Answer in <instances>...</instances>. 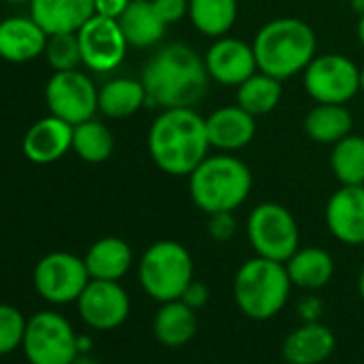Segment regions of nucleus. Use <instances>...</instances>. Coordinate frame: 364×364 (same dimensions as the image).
<instances>
[{"label":"nucleus","mask_w":364,"mask_h":364,"mask_svg":"<svg viewBox=\"0 0 364 364\" xmlns=\"http://www.w3.org/2000/svg\"><path fill=\"white\" fill-rule=\"evenodd\" d=\"M139 80L146 88L148 105L161 109L198 105L210 84L204 56L187 43H167L159 48L144 65Z\"/></svg>","instance_id":"f257e3e1"},{"label":"nucleus","mask_w":364,"mask_h":364,"mask_svg":"<svg viewBox=\"0 0 364 364\" xmlns=\"http://www.w3.org/2000/svg\"><path fill=\"white\" fill-rule=\"evenodd\" d=\"M210 148L206 118L193 107L161 109L148 131L150 159L169 176H189Z\"/></svg>","instance_id":"f03ea898"},{"label":"nucleus","mask_w":364,"mask_h":364,"mask_svg":"<svg viewBox=\"0 0 364 364\" xmlns=\"http://www.w3.org/2000/svg\"><path fill=\"white\" fill-rule=\"evenodd\" d=\"M253 173L245 161L232 152L208 154L189 173L193 204L206 213H236L251 196Z\"/></svg>","instance_id":"7ed1b4c3"},{"label":"nucleus","mask_w":364,"mask_h":364,"mask_svg":"<svg viewBox=\"0 0 364 364\" xmlns=\"http://www.w3.org/2000/svg\"><path fill=\"white\" fill-rule=\"evenodd\" d=\"M251 46L257 69L281 82L302 73L317 56L315 31L298 18H277L266 22Z\"/></svg>","instance_id":"20e7f679"},{"label":"nucleus","mask_w":364,"mask_h":364,"mask_svg":"<svg viewBox=\"0 0 364 364\" xmlns=\"http://www.w3.org/2000/svg\"><path fill=\"white\" fill-rule=\"evenodd\" d=\"M291 287L294 285L283 262L255 255L236 270L232 289L236 306L249 319L266 321L285 309Z\"/></svg>","instance_id":"39448f33"},{"label":"nucleus","mask_w":364,"mask_h":364,"mask_svg":"<svg viewBox=\"0 0 364 364\" xmlns=\"http://www.w3.org/2000/svg\"><path fill=\"white\" fill-rule=\"evenodd\" d=\"M139 285L156 302L180 300L193 281V257L185 245L159 240L150 245L139 259Z\"/></svg>","instance_id":"423d86ee"},{"label":"nucleus","mask_w":364,"mask_h":364,"mask_svg":"<svg viewBox=\"0 0 364 364\" xmlns=\"http://www.w3.org/2000/svg\"><path fill=\"white\" fill-rule=\"evenodd\" d=\"M247 238L255 255L283 264L300 249L298 223L294 215L277 202H264L251 210L247 219Z\"/></svg>","instance_id":"0eeeda50"},{"label":"nucleus","mask_w":364,"mask_h":364,"mask_svg":"<svg viewBox=\"0 0 364 364\" xmlns=\"http://www.w3.org/2000/svg\"><path fill=\"white\" fill-rule=\"evenodd\" d=\"M22 349L31 364H71L80 355L77 332L65 315L39 311L26 321Z\"/></svg>","instance_id":"6e6552de"},{"label":"nucleus","mask_w":364,"mask_h":364,"mask_svg":"<svg viewBox=\"0 0 364 364\" xmlns=\"http://www.w3.org/2000/svg\"><path fill=\"white\" fill-rule=\"evenodd\" d=\"M302 86L315 103L345 105L360 92V67L343 54H321L302 71Z\"/></svg>","instance_id":"1a4fd4ad"},{"label":"nucleus","mask_w":364,"mask_h":364,"mask_svg":"<svg viewBox=\"0 0 364 364\" xmlns=\"http://www.w3.org/2000/svg\"><path fill=\"white\" fill-rule=\"evenodd\" d=\"M33 281L37 294L43 300L52 304H69L77 302V298L90 283V274L84 257L67 251H54L37 262Z\"/></svg>","instance_id":"9d476101"},{"label":"nucleus","mask_w":364,"mask_h":364,"mask_svg":"<svg viewBox=\"0 0 364 364\" xmlns=\"http://www.w3.org/2000/svg\"><path fill=\"white\" fill-rule=\"evenodd\" d=\"M46 101L50 114L63 118L69 124H80L99 112V90L95 82L73 69V71H56L46 86Z\"/></svg>","instance_id":"9b49d317"},{"label":"nucleus","mask_w":364,"mask_h":364,"mask_svg":"<svg viewBox=\"0 0 364 364\" xmlns=\"http://www.w3.org/2000/svg\"><path fill=\"white\" fill-rule=\"evenodd\" d=\"M77 39L82 48V65L97 73L118 69L129 50L118 20L97 14L77 31Z\"/></svg>","instance_id":"f8f14e48"},{"label":"nucleus","mask_w":364,"mask_h":364,"mask_svg":"<svg viewBox=\"0 0 364 364\" xmlns=\"http://www.w3.org/2000/svg\"><path fill=\"white\" fill-rule=\"evenodd\" d=\"M77 313L86 326L95 330L120 328L131 313V298L120 281L90 279L77 298Z\"/></svg>","instance_id":"ddd939ff"},{"label":"nucleus","mask_w":364,"mask_h":364,"mask_svg":"<svg viewBox=\"0 0 364 364\" xmlns=\"http://www.w3.org/2000/svg\"><path fill=\"white\" fill-rule=\"evenodd\" d=\"M204 63L210 80H215L221 86L234 88H238L245 80L259 71L253 46L228 35L215 39V43L204 54Z\"/></svg>","instance_id":"4468645a"},{"label":"nucleus","mask_w":364,"mask_h":364,"mask_svg":"<svg viewBox=\"0 0 364 364\" xmlns=\"http://www.w3.org/2000/svg\"><path fill=\"white\" fill-rule=\"evenodd\" d=\"M330 234L349 247L364 245V185H341L326 204Z\"/></svg>","instance_id":"2eb2a0df"},{"label":"nucleus","mask_w":364,"mask_h":364,"mask_svg":"<svg viewBox=\"0 0 364 364\" xmlns=\"http://www.w3.org/2000/svg\"><path fill=\"white\" fill-rule=\"evenodd\" d=\"M24 156L37 165H50L60 161L73 150V124L50 114L37 120L22 139Z\"/></svg>","instance_id":"dca6fc26"},{"label":"nucleus","mask_w":364,"mask_h":364,"mask_svg":"<svg viewBox=\"0 0 364 364\" xmlns=\"http://www.w3.org/2000/svg\"><path fill=\"white\" fill-rule=\"evenodd\" d=\"M50 35L28 16L5 18L0 22V58L22 65L46 54Z\"/></svg>","instance_id":"f3484780"},{"label":"nucleus","mask_w":364,"mask_h":364,"mask_svg":"<svg viewBox=\"0 0 364 364\" xmlns=\"http://www.w3.org/2000/svg\"><path fill=\"white\" fill-rule=\"evenodd\" d=\"M206 131L213 148L221 152H236L253 141L257 122L255 116L245 112L240 105H225L206 118Z\"/></svg>","instance_id":"a211bd4d"},{"label":"nucleus","mask_w":364,"mask_h":364,"mask_svg":"<svg viewBox=\"0 0 364 364\" xmlns=\"http://www.w3.org/2000/svg\"><path fill=\"white\" fill-rule=\"evenodd\" d=\"M95 16V0H31V18L48 33H77Z\"/></svg>","instance_id":"6ab92c4d"},{"label":"nucleus","mask_w":364,"mask_h":364,"mask_svg":"<svg viewBox=\"0 0 364 364\" xmlns=\"http://www.w3.org/2000/svg\"><path fill=\"white\" fill-rule=\"evenodd\" d=\"M336 347L334 332L321 321H302L283 341V358L289 364H321Z\"/></svg>","instance_id":"aec40b11"},{"label":"nucleus","mask_w":364,"mask_h":364,"mask_svg":"<svg viewBox=\"0 0 364 364\" xmlns=\"http://www.w3.org/2000/svg\"><path fill=\"white\" fill-rule=\"evenodd\" d=\"M90 279L99 281H120L129 274L133 266V249L127 240L118 236H105L90 245L84 255Z\"/></svg>","instance_id":"412c9836"},{"label":"nucleus","mask_w":364,"mask_h":364,"mask_svg":"<svg viewBox=\"0 0 364 364\" xmlns=\"http://www.w3.org/2000/svg\"><path fill=\"white\" fill-rule=\"evenodd\" d=\"M152 332H154L156 341L165 347L187 345L198 332L196 309H191L182 300L161 302V306L152 319Z\"/></svg>","instance_id":"4be33fe9"},{"label":"nucleus","mask_w":364,"mask_h":364,"mask_svg":"<svg viewBox=\"0 0 364 364\" xmlns=\"http://www.w3.org/2000/svg\"><path fill=\"white\" fill-rule=\"evenodd\" d=\"M118 24L124 33L129 48H152L156 46L167 31V24L159 18L152 0H131L124 14L118 18Z\"/></svg>","instance_id":"5701e85b"},{"label":"nucleus","mask_w":364,"mask_h":364,"mask_svg":"<svg viewBox=\"0 0 364 364\" xmlns=\"http://www.w3.org/2000/svg\"><path fill=\"white\" fill-rule=\"evenodd\" d=\"M285 268L294 287L317 291L330 283L334 274V259L321 247H304L285 262Z\"/></svg>","instance_id":"b1692460"},{"label":"nucleus","mask_w":364,"mask_h":364,"mask_svg":"<svg viewBox=\"0 0 364 364\" xmlns=\"http://www.w3.org/2000/svg\"><path fill=\"white\" fill-rule=\"evenodd\" d=\"M304 133L317 144L334 146L338 139L351 133L353 118L345 105L338 103H317L311 107L302 120Z\"/></svg>","instance_id":"393cba45"},{"label":"nucleus","mask_w":364,"mask_h":364,"mask_svg":"<svg viewBox=\"0 0 364 364\" xmlns=\"http://www.w3.org/2000/svg\"><path fill=\"white\" fill-rule=\"evenodd\" d=\"M148 105L141 80L116 77L99 88V112L107 118H129Z\"/></svg>","instance_id":"a878e982"},{"label":"nucleus","mask_w":364,"mask_h":364,"mask_svg":"<svg viewBox=\"0 0 364 364\" xmlns=\"http://www.w3.org/2000/svg\"><path fill=\"white\" fill-rule=\"evenodd\" d=\"M189 18L198 33L225 37L238 18V0H189Z\"/></svg>","instance_id":"bb28decb"},{"label":"nucleus","mask_w":364,"mask_h":364,"mask_svg":"<svg viewBox=\"0 0 364 364\" xmlns=\"http://www.w3.org/2000/svg\"><path fill=\"white\" fill-rule=\"evenodd\" d=\"M283 86L281 80L257 71L236 88V105H240L251 116H266L281 103Z\"/></svg>","instance_id":"cd10ccee"},{"label":"nucleus","mask_w":364,"mask_h":364,"mask_svg":"<svg viewBox=\"0 0 364 364\" xmlns=\"http://www.w3.org/2000/svg\"><path fill=\"white\" fill-rule=\"evenodd\" d=\"M330 169L341 185H364V137L345 135L332 146Z\"/></svg>","instance_id":"c85d7f7f"},{"label":"nucleus","mask_w":364,"mask_h":364,"mask_svg":"<svg viewBox=\"0 0 364 364\" xmlns=\"http://www.w3.org/2000/svg\"><path fill=\"white\" fill-rule=\"evenodd\" d=\"M73 152L86 163H103L114 152V135L95 118L80 122L73 127Z\"/></svg>","instance_id":"c756f323"},{"label":"nucleus","mask_w":364,"mask_h":364,"mask_svg":"<svg viewBox=\"0 0 364 364\" xmlns=\"http://www.w3.org/2000/svg\"><path fill=\"white\" fill-rule=\"evenodd\" d=\"M46 58L54 71H73L82 65V48L77 33L50 35L46 46Z\"/></svg>","instance_id":"7c9ffc66"},{"label":"nucleus","mask_w":364,"mask_h":364,"mask_svg":"<svg viewBox=\"0 0 364 364\" xmlns=\"http://www.w3.org/2000/svg\"><path fill=\"white\" fill-rule=\"evenodd\" d=\"M26 317L20 309L0 302V355H7L22 347L26 332Z\"/></svg>","instance_id":"2f4dec72"},{"label":"nucleus","mask_w":364,"mask_h":364,"mask_svg":"<svg viewBox=\"0 0 364 364\" xmlns=\"http://www.w3.org/2000/svg\"><path fill=\"white\" fill-rule=\"evenodd\" d=\"M236 230H238V223H236L234 213H215V215H208V234L217 242L232 240L234 234H236Z\"/></svg>","instance_id":"473e14b6"},{"label":"nucleus","mask_w":364,"mask_h":364,"mask_svg":"<svg viewBox=\"0 0 364 364\" xmlns=\"http://www.w3.org/2000/svg\"><path fill=\"white\" fill-rule=\"evenodd\" d=\"M152 5L167 26L189 18V0H152Z\"/></svg>","instance_id":"72a5a7b5"},{"label":"nucleus","mask_w":364,"mask_h":364,"mask_svg":"<svg viewBox=\"0 0 364 364\" xmlns=\"http://www.w3.org/2000/svg\"><path fill=\"white\" fill-rule=\"evenodd\" d=\"M298 315L302 321H319L323 315V302L319 296H315L313 291H309L306 296H302L298 300Z\"/></svg>","instance_id":"f704fd0d"},{"label":"nucleus","mask_w":364,"mask_h":364,"mask_svg":"<svg viewBox=\"0 0 364 364\" xmlns=\"http://www.w3.org/2000/svg\"><path fill=\"white\" fill-rule=\"evenodd\" d=\"M208 298H210V291H208V287L202 283V281H191L189 285H187V289L182 291V296H180V300L182 302H187L191 309H202V306H206V302H208Z\"/></svg>","instance_id":"c9c22d12"},{"label":"nucleus","mask_w":364,"mask_h":364,"mask_svg":"<svg viewBox=\"0 0 364 364\" xmlns=\"http://www.w3.org/2000/svg\"><path fill=\"white\" fill-rule=\"evenodd\" d=\"M129 3L131 0H95V14L118 20L129 7Z\"/></svg>","instance_id":"e433bc0d"},{"label":"nucleus","mask_w":364,"mask_h":364,"mask_svg":"<svg viewBox=\"0 0 364 364\" xmlns=\"http://www.w3.org/2000/svg\"><path fill=\"white\" fill-rule=\"evenodd\" d=\"M92 349V338L86 334H77V351L80 353H90Z\"/></svg>","instance_id":"4c0bfd02"},{"label":"nucleus","mask_w":364,"mask_h":364,"mask_svg":"<svg viewBox=\"0 0 364 364\" xmlns=\"http://www.w3.org/2000/svg\"><path fill=\"white\" fill-rule=\"evenodd\" d=\"M71 364H99V362H97L90 353H80Z\"/></svg>","instance_id":"58836bf2"},{"label":"nucleus","mask_w":364,"mask_h":364,"mask_svg":"<svg viewBox=\"0 0 364 364\" xmlns=\"http://www.w3.org/2000/svg\"><path fill=\"white\" fill-rule=\"evenodd\" d=\"M351 9L362 18L364 16V0H351Z\"/></svg>","instance_id":"ea45409f"},{"label":"nucleus","mask_w":364,"mask_h":364,"mask_svg":"<svg viewBox=\"0 0 364 364\" xmlns=\"http://www.w3.org/2000/svg\"><path fill=\"white\" fill-rule=\"evenodd\" d=\"M358 291H360V298L364 300V268L360 270V277H358Z\"/></svg>","instance_id":"a19ab883"},{"label":"nucleus","mask_w":364,"mask_h":364,"mask_svg":"<svg viewBox=\"0 0 364 364\" xmlns=\"http://www.w3.org/2000/svg\"><path fill=\"white\" fill-rule=\"evenodd\" d=\"M358 39H360V43H362V48H364V16H362L360 22H358Z\"/></svg>","instance_id":"79ce46f5"},{"label":"nucleus","mask_w":364,"mask_h":364,"mask_svg":"<svg viewBox=\"0 0 364 364\" xmlns=\"http://www.w3.org/2000/svg\"><path fill=\"white\" fill-rule=\"evenodd\" d=\"M360 90L364 92V67L360 69Z\"/></svg>","instance_id":"37998d69"},{"label":"nucleus","mask_w":364,"mask_h":364,"mask_svg":"<svg viewBox=\"0 0 364 364\" xmlns=\"http://www.w3.org/2000/svg\"><path fill=\"white\" fill-rule=\"evenodd\" d=\"M7 3H16V5H20V3H31V0H7Z\"/></svg>","instance_id":"c03bdc74"}]
</instances>
